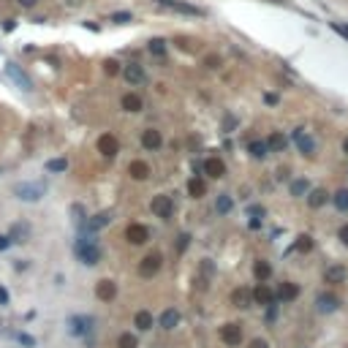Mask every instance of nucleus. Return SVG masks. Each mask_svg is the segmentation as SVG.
Masks as SVG:
<instances>
[{
    "label": "nucleus",
    "instance_id": "f257e3e1",
    "mask_svg": "<svg viewBox=\"0 0 348 348\" xmlns=\"http://www.w3.org/2000/svg\"><path fill=\"white\" fill-rule=\"evenodd\" d=\"M74 253H77V259L82 261V264H87V266H95L98 261H101V248H98V242L92 240V237H82V240L74 245Z\"/></svg>",
    "mask_w": 348,
    "mask_h": 348
},
{
    "label": "nucleus",
    "instance_id": "f03ea898",
    "mask_svg": "<svg viewBox=\"0 0 348 348\" xmlns=\"http://www.w3.org/2000/svg\"><path fill=\"white\" fill-rule=\"evenodd\" d=\"M155 5H161L166 11H174V14H182V16H204V11L185 3V0H155Z\"/></svg>",
    "mask_w": 348,
    "mask_h": 348
},
{
    "label": "nucleus",
    "instance_id": "7ed1b4c3",
    "mask_svg": "<svg viewBox=\"0 0 348 348\" xmlns=\"http://www.w3.org/2000/svg\"><path fill=\"white\" fill-rule=\"evenodd\" d=\"M150 210H153L155 218L169 220L174 215V199H172V196H166V193H161V196H155V199L150 201Z\"/></svg>",
    "mask_w": 348,
    "mask_h": 348
},
{
    "label": "nucleus",
    "instance_id": "20e7f679",
    "mask_svg": "<svg viewBox=\"0 0 348 348\" xmlns=\"http://www.w3.org/2000/svg\"><path fill=\"white\" fill-rule=\"evenodd\" d=\"M14 193H16V199H22V201H38L44 196V188L38 182H19L14 188Z\"/></svg>",
    "mask_w": 348,
    "mask_h": 348
},
{
    "label": "nucleus",
    "instance_id": "39448f33",
    "mask_svg": "<svg viewBox=\"0 0 348 348\" xmlns=\"http://www.w3.org/2000/svg\"><path fill=\"white\" fill-rule=\"evenodd\" d=\"M291 139L297 142V150L305 155V158H313V155H316V142H313V139L307 136V133H305L302 128H297V131H294V133H291Z\"/></svg>",
    "mask_w": 348,
    "mask_h": 348
},
{
    "label": "nucleus",
    "instance_id": "423d86ee",
    "mask_svg": "<svg viewBox=\"0 0 348 348\" xmlns=\"http://www.w3.org/2000/svg\"><path fill=\"white\" fill-rule=\"evenodd\" d=\"M220 340H223L226 346L237 348L242 343V327L240 324H223V327H220Z\"/></svg>",
    "mask_w": 348,
    "mask_h": 348
},
{
    "label": "nucleus",
    "instance_id": "0eeeda50",
    "mask_svg": "<svg viewBox=\"0 0 348 348\" xmlns=\"http://www.w3.org/2000/svg\"><path fill=\"white\" fill-rule=\"evenodd\" d=\"M161 253H147V256L142 259V264H139V275L142 277H153V275H158V269H161Z\"/></svg>",
    "mask_w": 348,
    "mask_h": 348
},
{
    "label": "nucleus",
    "instance_id": "6e6552de",
    "mask_svg": "<svg viewBox=\"0 0 348 348\" xmlns=\"http://www.w3.org/2000/svg\"><path fill=\"white\" fill-rule=\"evenodd\" d=\"M98 153L106 155V158H114V155L120 153V142L114 133H103V136H98Z\"/></svg>",
    "mask_w": 348,
    "mask_h": 348
},
{
    "label": "nucleus",
    "instance_id": "1a4fd4ad",
    "mask_svg": "<svg viewBox=\"0 0 348 348\" xmlns=\"http://www.w3.org/2000/svg\"><path fill=\"white\" fill-rule=\"evenodd\" d=\"M123 77L131 87H139V85L147 82V74H144V68L139 66V63H128V66L123 68Z\"/></svg>",
    "mask_w": 348,
    "mask_h": 348
},
{
    "label": "nucleus",
    "instance_id": "9d476101",
    "mask_svg": "<svg viewBox=\"0 0 348 348\" xmlns=\"http://www.w3.org/2000/svg\"><path fill=\"white\" fill-rule=\"evenodd\" d=\"M5 74H8L11 79H14V85L19 87V90L33 92V82L25 77V71H19V66H16V63H8V66H5Z\"/></svg>",
    "mask_w": 348,
    "mask_h": 348
},
{
    "label": "nucleus",
    "instance_id": "9b49d317",
    "mask_svg": "<svg viewBox=\"0 0 348 348\" xmlns=\"http://www.w3.org/2000/svg\"><path fill=\"white\" fill-rule=\"evenodd\" d=\"M95 297L101 299V302H112V299L117 297V283L109 280V277L98 280V286H95Z\"/></svg>",
    "mask_w": 348,
    "mask_h": 348
},
{
    "label": "nucleus",
    "instance_id": "f8f14e48",
    "mask_svg": "<svg viewBox=\"0 0 348 348\" xmlns=\"http://www.w3.org/2000/svg\"><path fill=\"white\" fill-rule=\"evenodd\" d=\"M125 237H128V242H133V245H144L150 240V229L144 223H131L125 229Z\"/></svg>",
    "mask_w": 348,
    "mask_h": 348
},
{
    "label": "nucleus",
    "instance_id": "ddd939ff",
    "mask_svg": "<svg viewBox=\"0 0 348 348\" xmlns=\"http://www.w3.org/2000/svg\"><path fill=\"white\" fill-rule=\"evenodd\" d=\"M161 144H164V136H161V131L147 128V131L142 133V147L147 150V153H158Z\"/></svg>",
    "mask_w": 348,
    "mask_h": 348
},
{
    "label": "nucleus",
    "instance_id": "4468645a",
    "mask_svg": "<svg viewBox=\"0 0 348 348\" xmlns=\"http://www.w3.org/2000/svg\"><path fill=\"white\" fill-rule=\"evenodd\" d=\"M68 327H71V335L85 338V335L92 329V318L90 316H74V318H68Z\"/></svg>",
    "mask_w": 348,
    "mask_h": 348
},
{
    "label": "nucleus",
    "instance_id": "2eb2a0df",
    "mask_svg": "<svg viewBox=\"0 0 348 348\" xmlns=\"http://www.w3.org/2000/svg\"><path fill=\"white\" fill-rule=\"evenodd\" d=\"M120 106H123V112L136 114V112L144 109V101H142V95H136V92H125V95L120 98Z\"/></svg>",
    "mask_w": 348,
    "mask_h": 348
},
{
    "label": "nucleus",
    "instance_id": "dca6fc26",
    "mask_svg": "<svg viewBox=\"0 0 348 348\" xmlns=\"http://www.w3.org/2000/svg\"><path fill=\"white\" fill-rule=\"evenodd\" d=\"M277 299V294L272 291L266 283H259L256 288H253V302H259V305H272Z\"/></svg>",
    "mask_w": 348,
    "mask_h": 348
},
{
    "label": "nucleus",
    "instance_id": "f3484780",
    "mask_svg": "<svg viewBox=\"0 0 348 348\" xmlns=\"http://www.w3.org/2000/svg\"><path fill=\"white\" fill-rule=\"evenodd\" d=\"M201 169H204V174H207V177H212V179H220V177L226 174V164H223L220 158H207Z\"/></svg>",
    "mask_w": 348,
    "mask_h": 348
},
{
    "label": "nucleus",
    "instance_id": "a211bd4d",
    "mask_svg": "<svg viewBox=\"0 0 348 348\" xmlns=\"http://www.w3.org/2000/svg\"><path fill=\"white\" fill-rule=\"evenodd\" d=\"M128 174H131L133 179H139V182H142V179H147L150 174H153V169H150L147 161H131V164H128Z\"/></svg>",
    "mask_w": 348,
    "mask_h": 348
},
{
    "label": "nucleus",
    "instance_id": "6ab92c4d",
    "mask_svg": "<svg viewBox=\"0 0 348 348\" xmlns=\"http://www.w3.org/2000/svg\"><path fill=\"white\" fill-rule=\"evenodd\" d=\"M316 307L321 313H335L340 307V299L335 297V294H318V299H316Z\"/></svg>",
    "mask_w": 348,
    "mask_h": 348
},
{
    "label": "nucleus",
    "instance_id": "aec40b11",
    "mask_svg": "<svg viewBox=\"0 0 348 348\" xmlns=\"http://www.w3.org/2000/svg\"><path fill=\"white\" fill-rule=\"evenodd\" d=\"M299 297V286L297 283H280V288H277V299L280 302H294V299Z\"/></svg>",
    "mask_w": 348,
    "mask_h": 348
},
{
    "label": "nucleus",
    "instance_id": "412c9836",
    "mask_svg": "<svg viewBox=\"0 0 348 348\" xmlns=\"http://www.w3.org/2000/svg\"><path fill=\"white\" fill-rule=\"evenodd\" d=\"M153 324H155V318H153V313H150V310H139L136 316H133V327H136L139 332L153 329Z\"/></svg>",
    "mask_w": 348,
    "mask_h": 348
},
{
    "label": "nucleus",
    "instance_id": "4be33fe9",
    "mask_svg": "<svg viewBox=\"0 0 348 348\" xmlns=\"http://www.w3.org/2000/svg\"><path fill=\"white\" fill-rule=\"evenodd\" d=\"M109 223H112V212H98L95 218L87 220V231H98V229H103V226H109Z\"/></svg>",
    "mask_w": 348,
    "mask_h": 348
},
{
    "label": "nucleus",
    "instance_id": "5701e85b",
    "mask_svg": "<svg viewBox=\"0 0 348 348\" xmlns=\"http://www.w3.org/2000/svg\"><path fill=\"white\" fill-rule=\"evenodd\" d=\"M161 329H174L179 324V313L174 310V307H169V310H164V316H161Z\"/></svg>",
    "mask_w": 348,
    "mask_h": 348
},
{
    "label": "nucleus",
    "instance_id": "b1692460",
    "mask_svg": "<svg viewBox=\"0 0 348 348\" xmlns=\"http://www.w3.org/2000/svg\"><path fill=\"white\" fill-rule=\"evenodd\" d=\"M253 275H256L259 283H266L272 277V266L266 264V261H256V266H253Z\"/></svg>",
    "mask_w": 348,
    "mask_h": 348
},
{
    "label": "nucleus",
    "instance_id": "393cba45",
    "mask_svg": "<svg viewBox=\"0 0 348 348\" xmlns=\"http://www.w3.org/2000/svg\"><path fill=\"white\" fill-rule=\"evenodd\" d=\"M248 153H251L253 158H266V153H269V144H266V142H259V139H253V142L248 144Z\"/></svg>",
    "mask_w": 348,
    "mask_h": 348
},
{
    "label": "nucleus",
    "instance_id": "a878e982",
    "mask_svg": "<svg viewBox=\"0 0 348 348\" xmlns=\"http://www.w3.org/2000/svg\"><path fill=\"white\" fill-rule=\"evenodd\" d=\"M188 193L193 196V199H201V196L207 193V182H204V179H199V177H193L188 182Z\"/></svg>",
    "mask_w": 348,
    "mask_h": 348
},
{
    "label": "nucleus",
    "instance_id": "bb28decb",
    "mask_svg": "<svg viewBox=\"0 0 348 348\" xmlns=\"http://www.w3.org/2000/svg\"><path fill=\"white\" fill-rule=\"evenodd\" d=\"M251 299H253V294L248 291V288H237V291L231 294V302H234L237 307H248V305H251Z\"/></svg>",
    "mask_w": 348,
    "mask_h": 348
},
{
    "label": "nucleus",
    "instance_id": "cd10ccee",
    "mask_svg": "<svg viewBox=\"0 0 348 348\" xmlns=\"http://www.w3.org/2000/svg\"><path fill=\"white\" fill-rule=\"evenodd\" d=\"M307 204H310L313 210H318V207H324V204H327V190H321V188L310 190V196H307Z\"/></svg>",
    "mask_w": 348,
    "mask_h": 348
},
{
    "label": "nucleus",
    "instance_id": "c85d7f7f",
    "mask_svg": "<svg viewBox=\"0 0 348 348\" xmlns=\"http://www.w3.org/2000/svg\"><path fill=\"white\" fill-rule=\"evenodd\" d=\"M266 144H269L272 153H283V150H286V136H283V133H272V136L266 139Z\"/></svg>",
    "mask_w": 348,
    "mask_h": 348
},
{
    "label": "nucleus",
    "instance_id": "c756f323",
    "mask_svg": "<svg viewBox=\"0 0 348 348\" xmlns=\"http://www.w3.org/2000/svg\"><path fill=\"white\" fill-rule=\"evenodd\" d=\"M27 231H30V226H27V223H25V226H22V223H16L14 229H11V234H8V237H11V242H25Z\"/></svg>",
    "mask_w": 348,
    "mask_h": 348
},
{
    "label": "nucleus",
    "instance_id": "7c9ffc66",
    "mask_svg": "<svg viewBox=\"0 0 348 348\" xmlns=\"http://www.w3.org/2000/svg\"><path fill=\"white\" fill-rule=\"evenodd\" d=\"M68 169V161L66 158H52V161H46V172H52V174H60V172H66Z\"/></svg>",
    "mask_w": 348,
    "mask_h": 348
},
{
    "label": "nucleus",
    "instance_id": "2f4dec72",
    "mask_svg": "<svg viewBox=\"0 0 348 348\" xmlns=\"http://www.w3.org/2000/svg\"><path fill=\"white\" fill-rule=\"evenodd\" d=\"M231 204H234V201H231V196L229 193H220L218 201H215V210L220 212V215H226V212H231Z\"/></svg>",
    "mask_w": 348,
    "mask_h": 348
},
{
    "label": "nucleus",
    "instance_id": "473e14b6",
    "mask_svg": "<svg viewBox=\"0 0 348 348\" xmlns=\"http://www.w3.org/2000/svg\"><path fill=\"white\" fill-rule=\"evenodd\" d=\"M324 277H327V283H340L346 277V269H343V266H329Z\"/></svg>",
    "mask_w": 348,
    "mask_h": 348
},
{
    "label": "nucleus",
    "instance_id": "72a5a7b5",
    "mask_svg": "<svg viewBox=\"0 0 348 348\" xmlns=\"http://www.w3.org/2000/svg\"><path fill=\"white\" fill-rule=\"evenodd\" d=\"M294 251H299V253H310V251H313V240H310L307 234L297 237V242H294Z\"/></svg>",
    "mask_w": 348,
    "mask_h": 348
},
{
    "label": "nucleus",
    "instance_id": "f704fd0d",
    "mask_svg": "<svg viewBox=\"0 0 348 348\" xmlns=\"http://www.w3.org/2000/svg\"><path fill=\"white\" fill-rule=\"evenodd\" d=\"M109 22H114V25H125V22H133V14L131 11H114V14H109Z\"/></svg>",
    "mask_w": 348,
    "mask_h": 348
},
{
    "label": "nucleus",
    "instance_id": "c9c22d12",
    "mask_svg": "<svg viewBox=\"0 0 348 348\" xmlns=\"http://www.w3.org/2000/svg\"><path fill=\"white\" fill-rule=\"evenodd\" d=\"M147 49H150V55H166V41L164 38H153V41L147 44Z\"/></svg>",
    "mask_w": 348,
    "mask_h": 348
},
{
    "label": "nucleus",
    "instance_id": "e433bc0d",
    "mask_svg": "<svg viewBox=\"0 0 348 348\" xmlns=\"http://www.w3.org/2000/svg\"><path fill=\"white\" fill-rule=\"evenodd\" d=\"M310 190V185H307V179H294L291 182V196H302Z\"/></svg>",
    "mask_w": 348,
    "mask_h": 348
},
{
    "label": "nucleus",
    "instance_id": "4c0bfd02",
    "mask_svg": "<svg viewBox=\"0 0 348 348\" xmlns=\"http://www.w3.org/2000/svg\"><path fill=\"white\" fill-rule=\"evenodd\" d=\"M117 348H136V338H133L131 332H123L117 338Z\"/></svg>",
    "mask_w": 348,
    "mask_h": 348
},
{
    "label": "nucleus",
    "instance_id": "58836bf2",
    "mask_svg": "<svg viewBox=\"0 0 348 348\" xmlns=\"http://www.w3.org/2000/svg\"><path fill=\"white\" fill-rule=\"evenodd\" d=\"M335 207H338V210H348V190H338V193H335Z\"/></svg>",
    "mask_w": 348,
    "mask_h": 348
},
{
    "label": "nucleus",
    "instance_id": "ea45409f",
    "mask_svg": "<svg viewBox=\"0 0 348 348\" xmlns=\"http://www.w3.org/2000/svg\"><path fill=\"white\" fill-rule=\"evenodd\" d=\"M14 338H16V343H22L25 348H36V338H30V335H25V332H16Z\"/></svg>",
    "mask_w": 348,
    "mask_h": 348
},
{
    "label": "nucleus",
    "instance_id": "a19ab883",
    "mask_svg": "<svg viewBox=\"0 0 348 348\" xmlns=\"http://www.w3.org/2000/svg\"><path fill=\"white\" fill-rule=\"evenodd\" d=\"M103 71H106L109 77H117V74H120V63L117 60H109L106 66H103Z\"/></svg>",
    "mask_w": 348,
    "mask_h": 348
},
{
    "label": "nucleus",
    "instance_id": "79ce46f5",
    "mask_svg": "<svg viewBox=\"0 0 348 348\" xmlns=\"http://www.w3.org/2000/svg\"><path fill=\"white\" fill-rule=\"evenodd\" d=\"M332 30L340 33L343 38H348V25H346V22H332Z\"/></svg>",
    "mask_w": 348,
    "mask_h": 348
},
{
    "label": "nucleus",
    "instance_id": "37998d69",
    "mask_svg": "<svg viewBox=\"0 0 348 348\" xmlns=\"http://www.w3.org/2000/svg\"><path fill=\"white\" fill-rule=\"evenodd\" d=\"M71 212H74V220H85V207L82 204H74Z\"/></svg>",
    "mask_w": 348,
    "mask_h": 348
},
{
    "label": "nucleus",
    "instance_id": "c03bdc74",
    "mask_svg": "<svg viewBox=\"0 0 348 348\" xmlns=\"http://www.w3.org/2000/svg\"><path fill=\"white\" fill-rule=\"evenodd\" d=\"M188 242H190V237H188V234H182V237H179V242H177V251L182 253L185 248H188Z\"/></svg>",
    "mask_w": 348,
    "mask_h": 348
},
{
    "label": "nucleus",
    "instance_id": "a18cd8bd",
    "mask_svg": "<svg viewBox=\"0 0 348 348\" xmlns=\"http://www.w3.org/2000/svg\"><path fill=\"white\" fill-rule=\"evenodd\" d=\"M11 245V237H5V234H0V251H5V248Z\"/></svg>",
    "mask_w": 348,
    "mask_h": 348
},
{
    "label": "nucleus",
    "instance_id": "49530a36",
    "mask_svg": "<svg viewBox=\"0 0 348 348\" xmlns=\"http://www.w3.org/2000/svg\"><path fill=\"white\" fill-rule=\"evenodd\" d=\"M338 237L343 240V245H348V223L343 226V229H340V234H338Z\"/></svg>",
    "mask_w": 348,
    "mask_h": 348
},
{
    "label": "nucleus",
    "instance_id": "de8ad7c7",
    "mask_svg": "<svg viewBox=\"0 0 348 348\" xmlns=\"http://www.w3.org/2000/svg\"><path fill=\"white\" fill-rule=\"evenodd\" d=\"M251 348H269V343H266V340H253V343H251Z\"/></svg>",
    "mask_w": 348,
    "mask_h": 348
},
{
    "label": "nucleus",
    "instance_id": "09e8293b",
    "mask_svg": "<svg viewBox=\"0 0 348 348\" xmlns=\"http://www.w3.org/2000/svg\"><path fill=\"white\" fill-rule=\"evenodd\" d=\"M16 3H19V5H22V8H33V5H36V3H38V0H16Z\"/></svg>",
    "mask_w": 348,
    "mask_h": 348
},
{
    "label": "nucleus",
    "instance_id": "8fccbe9b",
    "mask_svg": "<svg viewBox=\"0 0 348 348\" xmlns=\"http://www.w3.org/2000/svg\"><path fill=\"white\" fill-rule=\"evenodd\" d=\"M204 63H207V66H210V68H218V66H220V60H218V57H212V55H210V57H207V60H204Z\"/></svg>",
    "mask_w": 348,
    "mask_h": 348
},
{
    "label": "nucleus",
    "instance_id": "3c124183",
    "mask_svg": "<svg viewBox=\"0 0 348 348\" xmlns=\"http://www.w3.org/2000/svg\"><path fill=\"white\" fill-rule=\"evenodd\" d=\"M0 305H8V291L3 286H0Z\"/></svg>",
    "mask_w": 348,
    "mask_h": 348
},
{
    "label": "nucleus",
    "instance_id": "603ef678",
    "mask_svg": "<svg viewBox=\"0 0 348 348\" xmlns=\"http://www.w3.org/2000/svg\"><path fill=\"white\" fill-rule=\"evenodd\" d=\"M343 153L348 155V136H346V142H343Z\"/></svg>",
    "mask_w": 348,
    "mask_h": 348
}]
</instances>
